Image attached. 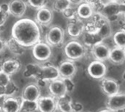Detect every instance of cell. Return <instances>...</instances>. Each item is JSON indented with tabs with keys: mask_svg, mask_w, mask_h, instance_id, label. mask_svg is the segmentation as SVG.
Segmentation results:
<instances>
[{
	"mask_svg": "<svg viewBox=\"0 0 125 112\" xmlns=\"http://www.w3.org/2000/svg\"><path fill=\"white\" fill-rule=\"evenodd\" d=\"M48 90L52 97L56 99L64 96L67 94V90L63 79L58 78L50 81L48 85Z\"/></svg>",
	"mask_w": 125,
	"mask_h": 112,
	"instance_id": "obj_12",
	"label": "cell"
},
{
	"mask_svg": "<svg viewBox=\"0 0 125 112\" xmlns=\"http://www.w3.org/2000/svg\"><path fill=\"white\" fill-rule=\"evenodd\" d=\"M64 84L66 86L67 92H72L74 89H75V84L73 81V80L71 78H64L63 79Z\"/></svg>",
	"mask_w": 125,
	"mask_h": 112,
	"instance_id": "obj_32",
	"label": "cell"
},
{
	"mask_svg": "<svg viewBox=\"0 0 125 112\" xmlns=\"http://www.w3.org/2000/svg\"><path fill=\"white\" fill-rule=\"evenodd\" d=\"M73 101L67 94L56 99V109L60 112H73Z\"/></svg>",
	"mask_w": 125,
	"mask_h": 112,
	"instance_id": "obj_19",
	"label": "cell"
},
{
	"mask_svg": "<svg viewBox=\"0 0 125 112\" xmlns=\"http://www.w3.org/2000/svg\"><path fill=\"white\" fill-rule=\"evenodd\" d=\"M107 108L113 112L123 111L125 108V95L124 93H117L110 96L107 101Z\"/></svg>",
	"mask_w": 125,
	"mask_h": 112,
	"instance_id": "obj_11",
	"label": "cell"
},
{
	"mask_svg": "<svg viewBox=\"0 0 125 112\" xmlns=\"http://www.w3.org/2000/svg\"><path fill=\"white\" fill-rule=\"evenodd\" d=\"M94 8L88 3L83 2L76 10V16L81 20H89L94 14Z\"/></svg>",
	"mask_w": 125,
	"mask_h": 112,
	"instance_id": "obj_21",
	"label": "cell"
},
{
	"mask_svg": "<svg viewBox=\"0 0 125 112\" xmlns=\"http://www.w3.org/2000/svg\"><path fill=\"white\" fill-rule=\"evenodd\" d=\"M64 52L68 59L75 61L84 57L86 54V50L81 43L77 40H72L65 45Z\"/></svg>",
	"mask_w": 125,
	"mask_h": 112,
	"instance_id": "obj_2",
	"label": "cell"
},
{
	"mask_svg": "<svg viewBox=\"0 0 125 112\" xmlns=\"http://www.w3.org/2000/svg\"><path fill=\"white\" fill-rule=\"evenodd\" d=\"M37 111V101L22 100L21 112H35Z\"/></svg>",
	"mask_w": 125,
	"mask_h": 112,
	"instance_id": "obj_26",
	"label": "cell"
},
{
	"mask_svg": "<svg viewBox=\"0 0 125 112\" xmlns=\"http://www.w3.org/2000/svg\"><path fill=\"white\" fill-rule=\"evenodd\" d=\"M101 88L103 93L108 97L119 93L120 90L119 83L111 78H103L102 79Z\"/></svg>",
	"mask_w": 125,
	"mask_h": 112,
	"instance_id": "obj_14",
	"label": "cell"
},
{
	"mask_svg": "<svg viewBox=\"0 0 125 112\" xmlns=\"http://www.w3.org/2000/svg\"><path fill=\"white\" fill-rule=\"evenodd\" d=\"M7 15L8 14L4 12L1 9H0V27L3 26L4 24L5 23L7 18Z\"/></svg>",
	"mask_w": 125,
	"mask_h": 112,
	"instance_id": "obj_33",
	"label": "cell"
},
{
	"mask_svg": "<svg viewBox=\"0 0 125 112\" xmlns=\"http://www.w3.org/2000/svg\"><path fill=\"white\" fill-rule=\"evenodd\" d=\"M108 59L115 65L123 64L125 60V48L115 47L114 48L111 49Z\"/></svg>",
	"mask_w": 125,
	"mask_h": 112,
	"instance_id": "obj_22",
	"label": "cell"
},
{
	"mask_svg": "<svg viewBox=\"0 0 125 112\" xmlns=\"http://www.w3.org/2000/svg\"><path fill=\"white\" fill-rule=\"evenodd\" d=\"M10 76L0 70V86L5 87L10 82Z\"/></svg>",
	"mask_w": 125,
	"mask_h": 112,
	"instance_id": "obj_29",
	"label": "cell"
},
{
	"mask_svg": "<svg viewBox=\"0 0 125 112\" xmlns=\"http://www.w3.org/2000/svg\"><path fill=\"white\" fill-rule=\"evenodd\" d=\"M40 97V87L36 84H30L23 89L21 99L23 101H37Z\"/></svg>",
	"mask_w": 125,
	"mask_h": 112,
	"instance_id": "obj_16",
	"label": "cell"
},
{
	"mask_svg": "<svg viewBox=\"0 0 125 112\" xmlns=\"http://www.w3.org/2000/svg\"><path fill=\"white\" fill-rule=\"evenodd\" d=\"M114 42L116 47L125 48V32L124 29H120L116 32L113 37Z\"/></svg>",
	"mask_w": 125,
	"mask_h": 112,
	"instance_id": "obj_25",
	"label": "cell"
},
{
	"mask_svg": "<svg viewBox=\"0 0 125 112\" xmlns=\"http://www.w3.org/2000/svg\"><path fill=\"white\" fill-rule=\"evenodd\" d=\"M84 30V21L77 16L69 19L67 24V34L73 38H77L83 34Z\"/></svg>",
	"mask_w": 125,
	"mask_h": 112,
	"instance_id": "obj_9",
	"label": "cell"
},
{
	"mask_svg": "<svg viewBox=\"0 0 125 112\" xmlns=\"http://www.w3.org/2000/svg\"><path fill=\"white\" fill-rule=\"evenodd\" d=\"M12 37L23 48H29L40 41V28L34 20L20 19L12 26Z\"/></svg>",
	"mask_w": 125,
	"mask_h": 112,
	"instance_id": "obj_1",
	"label": "cell"
},
{
	"mask_svg": "<svg viewBox=\"0 0 125 112\" xmlns=\"http://www.w3.org/2000/svg\"><path fill=\"white\" fill-rule=\"evenodd\" d=\"M58 70L60 78H72L76 73L77 67L74 61L67 59L59 65Z\"/></svg>",
	"mask_w": 125,
	"mask_h": 112,
	"instance_id": "obj_10",
	"label": "cell"
},
{
	"mask_svg": "<svg viewBox=\"0 0 125 112\" xmlns=\"http://www.w3.org/2000/svg\"><path fill=\"white\" fill-rule=\"evenodd\" d=\"M108 2H120L121 3V1L122 0H107Z\"/></svg>",
	"mask_w": 125,
	"mask_h": 112,
	"instance_id": "obj_39",
	"label": "cell"
},
{
	"mask_svg": "<svg viewBox=\"0 0 125 112\" xmlns=\"http://www.w3.org/2000/svg\"><path fill=\"white\" fill-rule=\"evenodd\" d=\"M111 48L109 46L103 43V41H100L92 47V53L95 59V60L104 62L109 59Z\"/></svg>",
	"mask_w": 125,
	"mask_h": 112,
	"instance_id": "obj_8",
	"label": "cell"
},
{
	"mask_svg": "<svg viewBox=\"0 0 125 112\" xmlns=\"http://www.w3.org/2000/svg\"><path fill=\"white\" fill-rule=\"evenodd\" d=\"M37 81H51L59 78L58 67L53 66V65H46V66H41L40 71L35 78Z\"/></svg>",
	"mask_w": 125,
	"mask_h": 112,
	"instance_id": "obj_6",
	"label": "cell"
},
{
	"mask_svg": "<svg viewBox=\"0 0 125 112\" xmlns=\"http://www.w3.org/2000/svg\"><path fill=\"white\" fill-rule=\"evenodd\" d=\"M47 0H28L29 4L36 9H40L45 6Z\"/></svg>",
	"mask_w": 125,
	"mask_h": 112,
	"instance_id": "obj_30",
	"label": "cell"
},
{
	"mask_svg": "<svg viewBox=\"0 0 125 112\" xmlns=\"http://www.w3.org/2000/svg\"><path fill=\"white\" fill-rule=\"evenodd\" d=\"M73 112H81L83 110V105L81 103H73Z\"/></svg>",
	"mask_w": 125,
	"mask_h": 112,
	"instance_id": "obj_34",
	"label": "cell"
},
{
	"mask_svg": "<svg viewBox=\"0 0 125 112\" xmlns=\"http://www.w3.org/2000/svg\"><path fill=\"white\" fill-rule=\"evenodd\" d=\"M47 43L53 46H59L62 45L64 40V31L57 25L52 26L49 28L46 34Z\"/></svg>",
	"mask_w": 125,
	"mask_h": 112,
	"instance_id": "obj_4",
	"label": "cell"
},
{
	"mask_svg": "<svg viewBox=\"0 0 125 112\" xmlns=\"http://www.w3.org/2000/svg\"><path fill=\"white\" fill-rule=\"evenodd\" d=\"M70 3L71 4H74V5H79L81 4H82L83 2L85 1V0H69Z\"/></svg>",
	"mask_w": 125,
	"mask_h": 112,
	"instance_id": "obj_37",
	"label": "cell"
},
{
	"mask_svg": "<svg viewBox=\"0 0 125 112\" xmlns=\"http://www.w3.org/2000/svg\"><path fill=\"white\" fill-rule=\"evenodd\" d=\"M18 91L17 85L12 81L4 87V95L5 97H10Z\"/></svg>",
	"mask_w": 125,
	"mask_h": 112,
	"instance_id": "obj_28",
	"label": "cell"
},
{
	"mask_svg": "<svg viewBox=\"0 0 125 112\" xmlns=\"http://www.w3.org/2000/svg\"><path fill=\"white\" fill-rule=\"evenodd\" d=\"M0 9L5 13H9V4L8 3H2L0 5Z\"/></svg>",
	"mask_w": 125,
	"mask_h": 112,
	"instance_id": "obj_35",
	"label": "cell"
},
{
	"mask_svg": "<svg viewBox=\"0 0 125 112\" xmlns=\"http://www.w3.org/2000/svg\"><path fill=\"white\" fill-rule=\"evenodd\" d=\"M9 13L16 18H21L26 11V4L23 0H12L9 4Z\"/></svg>",
	"mask_w": 125,
	"mask_h": 112,
	"instance_id": "obj_17",
	"label": "cell"
},
{
	"mask_svg": "<svg viewBox=\"0 0 125 112\" xmlns=\"http://www.w3.org/2000/svg\"><path fill=\"white\" fill-rule=\"evenodd\" d=\"M37 102L40 112H53L56 110V99L52 96L40 97Z\"/></svg>",
	"mask_w": 125,
	"mask_h": 112,
	"instance_id": "obj_13",
	"label": "cell"
},
{
	"mask_svg": "<svg viewBox=\"0 0 125 112\" xmlns=\"http://www.w3.org/2000/svg\"><path fill=\"white\" fill-rule=\"evenodd\" d=\"M124 4L120 2H108L105 4H103L100 9L99 12L101 15L109 20L110 18L114 16H118L121 13L124 12L122 11V6Z\"/></svg>",
	"mask_w": 125,
	"mask_h": 112,
	"instance_id": "obj_7",
	"label": "cell"
},
{
	"mask_svg": "<svg viewBox=\"0 0 125 112\" xmlns=\"http://www.w3.org/2000/svg\"><path fill=\"white\" fill-rule=\"evenodd\" d=\"M41 66L38 64H28L23 71V76L26 78H36Z\"/></svg>",
	"mask_w": 125,
	"mask_h": 112,
	"instance_id": "obj_24",
	"label": "cell"
},
{
	"mask_svg": "<svg viewBox=\"0 0 125 112\" xmlns=\"http://www.w3.org/2000/svg\"><path fill=\"white\" fill-rule=\"evenodd\" d=\"M21 68V62L15 59H9L5 60L1 67V70L9 76L17 73Z\"/></svg>",
	"mask_w": 125,
	"mask_h": 112,
	"instance_id": "obj_20",
	"label": "cell"
},
{
	"mask_svg": "<svg viewBox=\"0 0 125 112\" xmlns=\"http://www.w3.org/2000/svg\"><path fill=\"white\" fill-rule=\"evenodd\" d=\"M32 55L38 62H46L52 56V49L49 44L44 42H38L33 46Z\"/></svg>",
	"mask_w": 125,
	"mask_h": 112,
	"instance_id": "obj_3",
	"label": "cell"
},
{
	"mask_svg": "<svg viewBox=\"0 0 125 112\" xmlns=\"http://www.w3.org/2000/svg\"><path fill=\"white\" fill-rule=\"evenodd\" d=\"M21 98H5L1 110L4 112H20L21 107Z\"/></svg>",
	"mask_w": 125,
	"mask_h": 112,
	"instance_id": "obj_18",
	"label": "cell"
},
{
	"mask_svg": "<svg viewBox=\"0 0 125 112\" xmlns=\"http://www.w3.org/2000/svg\"><path fill=\"white\" fill-rule=\"evenodd\" d=\"M6 48V41L0 38V54L2 53Z\"/></svg>",
	"mask_w": 125,
	"mask_h": 112,
	"instance_id": "obj_36",
	"label": "cell"
},
{
	"mask_svg": "<svg viewBox=\"0 0 125 112\" xmlns=\"http://www.w3.org/2000/svg\"><path fill=\"white\" fill-rule=\"evenodd\" d=\"M6 47L10 50L11 53L13 54L21 56L24 54L25 49L23 46H21L15 39L11 37L6 42Z\"/></svg>",
	"mask_w": 125,
	"mask_h": 112,
	"instance_id": "obj_23",
	"label": "cell"
},
{
	"mask_svg": "<svg viewBox=\"0 0 125 112\" xmlns=\"http://www.w3.org/2000/svg\"><path fill=\"white\" fill-rule=\"evenodd\" d=\"M108 71L106 65L101 61L94 60L87 67V73L88 75L97 80L103 79L105 78Z\"/></svg>",
	"mask_w": 125,
	"mask_h": 112,
	"instance_id": "obj_5",
	"label": "cell"
},
{
	"mask_svg": "<svg viewBox=\"0 0 125 112\" xmlns=\"http://www.w3.org/2000/svg\"><path fill=\"white\" fill-rule=\"evenodd\" d=\"M53 13L52 10L45 6L39 9L36 15V22L42 26H48L53 21Z\"/></svg>",
	"mask_w": 125,
	"mask_h": 112,
	"instance_id": "obj_15",
	"label": "cell"
},
{
	"mask_svg": "<svg viewBox=\"0 0 125 112\" xmlns=\"http://www.w3.org/2000/svg\"><path fill=\"white\" fill-rule=\"evenodd\" d=\"M53 112H59V111L58 109H56V110H55V111H54Z\"/></svg>",
	"mask_w": 125,
	"mask_h": 112,
	"instance_id": "obj_41",
	"label": "cell"
},
{
	"mask_svg": "<svg viewBox=\"0 0 125 112\" xmlns=\"http://www.w3.org/2000/svg\"><path fill=\"white\" fill-rule=\"evenodd\" d=\"M65 18H68V19H71L74 17L76 16V10H75L74 9H73L71 7V6H70L68 8H67L64 12H62Z\"/></svg>",
	"mask_w": 125,
	"mask_h": 112,
	"instance_id": "obj_31",
	"label": "cell"
},
{
	"mask_svg": "<svg viewBox=\"0 0 125 112\" xmlns=\"http://www.w3.org/2000/svg\"><path fill=\"white\" fill-rule=\"evenodd\" d=\"M0 32H1V27H0Z\"/></svg>",
	"mask_w": 125,
	"mask_h": 112,
	"instance_id": "obj_42",
	"label": "cell"
},
{
	"mask_svg": "<svg viewBox=\"0 0 125 112\" xmlns=\"http://www.w3.org/2000/svg\"><path fill=\"white\" fill-rule=\"evenodd\" d=\"M111 112V111H110L109 109H104V110H102V111H100V112Z\"/></svg>",
	"mask_w": 125,
	"mask_h": 112,
	"instance_id": "obj_40",
	"label": "cell"
},
{
	"mask_svg": "<svg viewBox=\"0 0 125 112\" xmlns=\"http://www.w3.org/2000/svg\"><path fill=\"white\" fill-rule=\"evenodd\" d=\"M70 6H71V4L70 3L69 0H53V10L58 12H64Z\"/></svg>",
	"mask_w": 125,
	"mask_h": 112,
	"instance_id": "obj_27",
	"label": "cell"
},
{
	"mask_svg": "<svg viewBox=\"0 0 125 112\" xmlns=\"http://www.w3.org/2000/svg\"><path fill=\"white\" fill-rule=\"evenodd\" d=\"M5 96L4 95V87H2L0 86V97Z\"/></svg>",
	"mask_w": 125,
	"mask_h": 112,
	"instance_id": "obj_38",
	"label": "cell"
}]
</instances>
